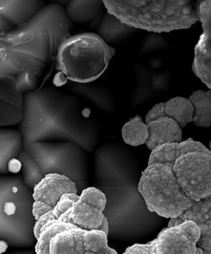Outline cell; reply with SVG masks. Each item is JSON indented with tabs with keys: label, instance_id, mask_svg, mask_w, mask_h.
I'll list each match as a JSON object with an SVG mask.
<instances>
[{
	"label": "cell",
	"instance_id": "obj_30",
	"mask_svg": "<svg viewBox=\"0 0 211 254\" xmlns=\"http://www.w3.org/2000/svg\"><path fill=\"white\" fill-rule=\"evenodd\" d=\"M80 201H85L92 206L99 209L102 212L105 211L106 205V197L105 193L97 187H86L80 192Z\"/></svg>",
	"mask_w": 211,
	"mask_h": 254
},
{
	"label": "cell",
	"instance_id": "obj_9",
	"mask_svg": "<svg viewBox=\"0 0 211 254\" xmlns=\"http://www.w3.org/2000/svg\"><path fill=\"white\" fill-rule=\"evenodd\" d=\"M172 171L185 194L193 201L211 196V154L194 151L183 154Z\"/></svg>",
	"mask_w": 211,
	"mask_h": 254
},
{
	"label": "cell",
	"instance_id": "obj_21",
	"mask_svg": "<svg viewBox=\"0 0 211 254\" xmlns=\"http://www.w3.org/2000/svg\"><path fill=\"white\" fill-rule=\"evenodd\" d=\"M24 148L18 128L0 127V175H11L12 161L16 160Z\"/></svg>",
	"mask_w": 211,
	"mask_h": 254
},
{
	"label": "cell",
	"instance_id": "obj_6",
	"mask_svg": "<svg viewBox=\"0 0 211 254\" xmlns=\"http://www.w3.org/2000/svg\"><path fill=\"white\" fill-rule=\"evenodd\" d=\"M115 54L114 48L95 33L68 37L55 57L59 73L74 83H92L105 73Z\"/></svg>",
	"mask_w": 211,
	"mask_h": 254
},
{
	"label": "cell",
	"instance_id": "obj_29",
	"mask_svg": "<svg viewBox=\"0 0 211 254\" xmlns=\"http://www.w3.org/2000/svg\"><path fill=\"white\" fill-rule=\"evenodd\" d=\"M17 160L21 164L20 175L24 184L29 189L33 190L34 187L45 177V175H43L42 171L37 162L25 149H22Z\"/></svg>",
	"mask_w": 211,
	"mask_h": 254
},
{
	"label": "cell",
	"instance_id": "obj_13",
	"mask_svg": "<svg viewBox=\"0 0 211 254\" xmlns=\"http://www.w3.org/2000/svg\"><path fill=\"white\" fill-rule=\"evenodd\" d=\"M24 112V94L13 76L0 74V127L19 125Z\"/></svg>",
	"mask_w": 211,
	"mask_h": 254
},
{
	"label": "cell",
	"instance_id": "obj_2",
	"mask_svg": "<svg viewBox=\"0 0 211 254\" xmlns=\"http://www.w3.org/2000/svg\"><path fill=\"white\" fill-rule=\"evenodd\" d=\"M73 23L63 5L43 6L29 20L0 35V74L10 75L23 94L42 85Z\"/></svg>",
	"mask_w": 211,
	"mask_h": 254
},
{
	"label": "cell",
	"instance_id": "obj_18",
	"mask_svg": "<svg viewBox=\"0 0 211 254\" xmlns=\"http://www.w3.org/2000/svg\"><path fill=\"white\" fill-rule=\"evenodd\" d=\"M85 231L68 222L49 240L48 254H85Z\"/></svg>",
	"mask_w": 211,
	"mask_h": 254
},
{
	"label": "cell",
	"instance_id": "obj_1",
	"mask_svg": "<svg viewBox=\"0 0 211 254\" xmlns=\"http://www.w3.org/2000/svg\"><path fill=\"white\" fill-rule=\"evenodd\" d=\"M141 174L137 155L125 143L113 141L95 149L94 175L96 187L106 197L108 239L135 242L163 223L164 218L149 210L139 190Z\"/></svg>",
	"mask_w": 211,
	"mask_h": 254
},
{
	"label": "cell",
	"instance_id": "obj_27",
	"mask_svg": "<svg viewBox=\"0 0 211 254\" xmlns=\"http://www.w3.org/2000/svg\"><path fill=\"white\" fill-rule=\"evenodd\" d=\"M85 254H117L108 244V234L99 230H85L84 233Z\"/></svg>",
	"mask_w": 211,
	"mask_h": 254
},
{
	"label": "cell",
	"instance_id": "obj_14",
	"mask_svg": "<svg viewBox=\"0 0 211 254\" xmlns=\"http://www.w3.org/2000/svg\"><path fill=\"white\" fill-rule=\"evenodd\" d=\"M46 5L45 0H0V35L29 20Z\"/></svg>",
	"mask_w": 211,
	"mask_h": 254
},
{
	"label": "cell",
	"instance_id": "obj_26",
	"mask_svg": "<svg viewBox=\"0 0 211 254\" xmlns=\"http://www.w3.org/2000/svg\"><path fill=\"white\" fill-rule=\"evenodd\" d=\"M121 137L123 143L129 146L137 147L143 145L149 138L148 125L142 117H133L121 128Z\"/></svg>",
	"mask_w": 211,
	"mask_h": 254
},
{
	"label": "cell",
	"instance_id": "obj_25",
	"mask_svg": "<svg viewBox=\"0 0 211 254\" xmlns=\"http://www.w3.org/2000/svg\"><path fill=\"white\" fill-rule=\"evenodd\" d=\"M193 107L192 123L197 127H211V91L198 90L188 98Z\"/></svg>",
	"mask_w": 211,
	"mask_h": 254
},
{
	"label": "cell",
	"instance_id": "obj_31",
	"mask_svg": "<svg viewBox=\"0 0 211 254\" xmlns=\"http://www.w3.org/2000/svg\"><path fill=\"white\" fill-rule=\"evenodd\" d=\"M124 254H156L155 240L148 244H135L128 247Z\"/></svg>",
	"mask_w": 211,
	"mask_h": 254
},
{
	"label": "cell",
	"instance_id": "obj_28",
	"mask_svg": "<svg viewBox=\"0 0 211 254\" xmlns=\"http://www.w3.org/2000/svg\"><path fill=\"white\" fill-rule=\"evenodd\" d=\"M78 199H79V194L77 193H73V192L64 193L53 209H51L50 211L44 213L42 216L38 218L36 221V224L34 228V233H35L36 239L45 225H47L49 222L56 221L61 216V214L72 206L74 201H77Z\"/></svg>",
	"mask_w": 211,
	"mask_h": 254
},
{
	"label": "cell",
	"instance_id": "obj_32",
	"mask_svg": "<svg viewBox=\"0 0 211 254\" xmlns=\"http://www.w3.org/2000/svg\"><path fill=\"white\" fill-rule=\"evenodd\" d=\"M51 3H55V4H60V5H66L68 0H48Z\"/></svg>",
	"mask_w": 211,
	"mask_h": 254
},
{
	"label": "cell",
	"instance_id": "obj_8",
	"mask_svg": "<svg viewBox=\"0 0 211 254\" xmlns=\"http://www.w3.org/2000/svg\"><path fill=\"white\" fill-rule=\"evenodd\" d=\"M24 149L37 162L43 175L58 174L68 177L78 194L88 185V153L71 141H48L24 143Z\"/></svg>",
	"mask_w": 211,
	"mask_h": 254
},
{
	"label": "cell",
	"instance_id": "obj_22",
	"mask_svg": "<svg viewBox=\"0 0 211 254\" xmlns=\"http://www.w3.org/2000/svg\"><path fill=\"white\" fill-rule=\"evenodd\" d=\"M69 89L74 95L81 96L101 110L111 114L114 111L115 103L111 91L106 87L88 85V83H74L69 85Z\"/></svg>",
	"mask_w": 211,
	"mask_h": 254
},
{
	"label": "cell",
	"instance_id": "obj_12",
	"mask_svg": "<svg viewBox=\"0 0 211 254\" xmlns=\"http://www.w3.org/2000/svg\"><path fill=\"white\" fill-rule=\"evenodd\" d=\"M197 15L201 22L202 34L195 47V57L192 64L194 74L211 88V0H198Z\"/></svg>",
	"mask_w": 211,
	"mask_h": 254
},
{
	"label": "cell",
	"instance_id": "obj_11",
	"mask_svg": "<svg viewBox=\"0 0 211 254\" xmlns=\"http://www.w3.org/2000/svg\"><path fill=\"white\" fill-rule=\"evenodd\" d=\"M67 192L77 193L76 185L68 177L58 174H49L32 190L33 214L37 221L44 213L56 205L61 197Z\"/></svg>",
	"mask_w": 211,
	"mask_h": 254
},
{
	"label": "cell",
	"instance_id": "obj_16",
	"mask_svg": "<svg viewBox=\"0 0 211 254\" xmlns=\"http://www.w3.org/2000/svg\"><path fill=\"white\" fill-rule=\"evenodd\" d=\"M84 230L99 229L108 234L109 226L104 212L79 199L57 219Z\"/></svg>",
	"mask_w": 211,
	"mask_h": 254
},
{
	"label": "cell",
	"instance_id": "obj_20",
	"mask_svg": "<svg viewBox=\"0 0 211 254\" xmlns=\"http://www.w3.org/2000/svg\"><path fill=\"white\" fill-rule=\"evenodd\" d=\"M146 124L149 127V138L145 145L151 151L159 144L183 140L182 128L169 117H158Z\"/></svg>",
	"mask_w": 211,
	"mask_h": 254
},
{
	"label": "cell",
	"instance_id": "obj_10",
	"mask_svg": "<svg viewBox=\"0 0 211 254\" xmlns=\"http://www.w3.org/2000/svg\"><path fill=\"white\" fill-rule=\"evenodd\" d=\"M201 229L195 222L185 220L162 229L155 239L156 254H196Z\"/></svg>",
	"mask_w": 211,
	"mask_h": 254
},
{
	"label": "cell",
	"instance_id": "obj_19",
	"mask_svg": "<svg viewBox=\"0 0 211 254\" xmlns=\"http://www.w3.org/2000/svg\"><path fill=\"white\" fill-rule=\"evenodd\" d=\"M199 151L211 154V150L201 142L189 138L188 140L159 144L152 150L149 157L148 164L155 163H174L177 159L183 154Z\"/></svg>",
	"mask_w": 211,
	"mask_h": 254
},
{
	"label": "cell",
	"instance_id": "obj_17",
	"mask_svg": "<svg viewBox=\"0 0 211 254\" xmlns=\"http://www.w3.org/2000/svg\"><path fill=\"white\" fill-rule=\"evenodd\" d=\"M161 117H169L178 123L181 128H184L192 122L193 107L188 98L182 96L173 97L153 106L146 115L145 123Z\"/></svg>",
	"mask_w": 211,
	"mask_h": 254
},
{
	"label": "cell",
	"instance_id": "obj_3",
	"mask_svg": "<svg viewBox=\"0 0 211 254\" xmlns=\"http://www.w3.org/2000/svg\"><path fill=\"white\" fill-rule=\"evenodd\" d=\"M23 143L71 141L94 153L100 126L79 96L56 87H38L24 94V112L18 125Z\"/></svg>",
	"mask_w": 211,
	"mask_h": 254
},
{
	"label": "cell",
	"instance_id": "obj_24",
	"mask_svg": "<svg viewBox=\"0 0 211 254\" xmlns=\"http://www.w3.org/2000/svg\"><path fill=\"white\" fill-rule=\"evenodd\" d=\"M137 31V28L127 25L108 12L104 15L98 27V35L110 46L121 42Z\"/></svg>",
	"mask_w": 211,
	"mask_h": 254
},
{
	"label": "cell",
	"instance_id": "obj_4",
	"mask_svg": "<svg viewBox=\"0 0 211 254\" xmlns=\"http://www.w3.org/2000/svg\"><path fill=\"white\" fill-rule=\"evenodd\" d=\"M107 12L137 29L173 31L199 21L194 0H104Z\"/></svg>",
	"mask_w": 211,
	"mask_h": 254
},
{
	"label": "cell",
	"instance_id": "obj_15",
	"mask_svg": "<svg viewBox=\"0 0 211 254\" xmlns=\"http://www.w3.org/2000/svg\"><path fill=\"white\" fill-rule=\"evenodd\" d=\"M185 220L195 222L201 229V238L197 247L201 248L204 254H211V196L200 201H194L180 216L169 219L168 226L179 224Z\"/></svg>",
	"mask_w": 211,
	"mask_h": 254
},
{
	"label": "cell",
	"instance_id": "obj_5",
	"mask_svg": "<svg viewBox=\"0 0 211 254\" xmlns=\"http://www.w3.org/2000/svg\"><path fill=\"white\" fill-rule=\"evenodd\" d=\"M33 193L21 175H0V243L12 248H34L36 219Z\"/></svg>",
	"mask_w": 211,
	"mask_h": 254
},
{
	"label": "cell",
	"instance_id": "obj_23",
	"mask_svg": "<svg viewBox=\"0 0 211 254\" xmlns=\"http://www.w3.org/2000/svg\"><path fill=\"white\" fill-rule=\"evenodd\" d=\"M105 7L104 0H68L64 10L72 23L86 24L95 21Z\"/></svg>",
	"mask_w": 211,
	"mask_h": 254
},
{
	"label": "cell",
	"instance_id": "obj_7",
	"mask_svg": "<svg viewBox=\"0 0 211 254\" xmlns=\"http://www.w3.org/2000/svg\"><path fill=\"white\" fill-rule=\"evenodd\" d=\"M173 164H148L139 181V190L149 210L164 219L180 216L194 201L179 186L172 171Z\"/></svg>",
	"mask_w": 211,
	"mask_h": 254
}]
</instances>
